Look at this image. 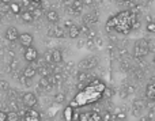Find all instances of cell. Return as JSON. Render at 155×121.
<instances>
[{"label":"cell","instance_id":"6da1fadb","mask_svg":"<svg viewBox=\"0 0 155 121\" xmlns=\"http://www.w3.org/2000/svg\"><path fill=\"white\" fill-rule=\"evenodd\" d=\"M106 89L104 83L98 79L93 80L90 84H87L86 87H83L78 95L75 97V100L71 102V106H75V108H79V106H84L88 105V103H94L99 100L101 97H104V91Z\"/></svg>","mask_w":155,"mask_h":121},{"label":"cell","instance_id":"7a4b0ae2","mask_svg":"<svg viewBox=\"0 0 155 121\" xmlns=\"http://www.w3.org/2000/svg\"><path fill=\"white\" fill-rule=\"evenodd\" d=\"M136 21L137 19L135 12L124 11V12H120L118 15H116L113 19H110L109 23H107V29H113L118 33L128 34L132 30V26H134V23Z\"/></svg>","mask_w":155,"mask_h":121},{"label":"cell","instance_id":"3957f363","mask_svg":"<svg viewBox=\"0 0 155 121\" xmlns=\"http://www.w3.org/2000/svg\"><path fill=\"white\" fill-rule=\"evenodd\" d=\"M148 53V42L147 41H139V42L135 44L134 48V54L135 57H144Z\"/></svg>","mask_w":155,"mask_h":121},{"label":"cell","instance_id":"277c9868","mask_svg":"<svg viewBox=\"0 0 155 121\" xmlns=\"http://www.w3.org/2000/svg\"><path fill=\"white\" fill-rule=\"evenodd\" d=\"M97 65H98V60H97V57H94V56L86 57V59H83L82 61L79 63V68L83 70V71L91 70V68L97 67Z\"/></svg>","mask_w":155,"mask_h":121},{"label":"cell","instance_id":"5b68a950","mask_svg":"<svg viewBox=\"0 0 155 121\" xmlns=\"http://www.w3.org/2000/svg\"><path fill=\"white\" fill-rule=\"evenodd\" d=\"M37 97H35V94H33V93H26V94L22 97V103H23V106H26V108L31 109L34 108L35 105H37Z\"/></svg>","mask_w":155,"mask_h":121},{"label":"cell","instance_id":"8992f818","mask_svg":"<svg viewBox=\"0 0 155 121\" xmlns=\"http://www.w3.org/2000/svg\"><path fill=\"white\" fill-rule=\"evenodd\" d=\"M78 121H104V120H102L101 114H98L97 112H87V113L79 114Z\"/></svg>","mask_w":155,"mask_h":121},{"label":"cell","instance_id":"52a82bcc","mask_svg":"<svg viewBox=\"0 0 155 121\" xmlns=\"http://www.w3.org/2000/svg\"><path fill=\"white\" fill-rule=\"evenodd\" d=\"M25 60L29 63H34L38 60V52L35 48H33V46H30V48H26V51H25V54H23Z\"/></svg>","mask_w":155,"mask_h":121},{"label":"cell","instance_id":"ba28073f","mask_svg":"<svg viewBox=\"0 0 155 121\" xmlns=\"http://www.w3.org/2000/svg\"><path fill=\"white\" fill-rule=\"evenodd\" d=\"M4 35H5V38H7L8 41H11V42H14V41L19 40V35H21V34H19V30L16 29V27L10 26V27H7V29H5Z\"/></svg>","mask_w":155,"mask_h":121},{"label":"cell","instance_id":"9c48e42d","mask_svg":"<svg viewBox=\"0 0 155 121\" xmlns=\"http://www.w3.org/2000/svg\"><path fill=\"white\" fill-rule=\"evenodd\" d=\"M19 41H21L22 46H25V48H30V46H33V41H34V38H33V35L30 34V33H22V34L19 35Z\"/></svg>","mask_w":155,"mask_h":121},{"label":"cell","instance_id":"30bf717a","mask_svg":"<svg viewBox=\"0 0 155 121\" xmlns=\"http://www.w3.org/2000/svg\"><path fill=\"white\" fill-rule=\"evenodd\" d=\"M64 119H65V121H76L79 119V114H78L75 112V109L70 105L64 109Z\"/></svg>","mask_w":155,"mask_h":121},{"label":"cell","instance_id":"8fae6325","mask_svg":"<svg viewBox=\"0 0 155 121\" xmlns=\"http://www.w3.org/2000/svg\"><path fill=\"white\" fill-rule=\"evenodd\" d=\"M23 121H40V113L34 109H27L23 114Z\"/></svg>","mask_w":155,"mask_h":121},{"label":"cell","instance_id":"7c38bea8","mask_svg":"<svg viewBox=\"0 0 155 121\" xmlns=\"http://www.w3.org/2000/svg\"><path fill=\"white\" fill-rule=\"evenodd\" d=\"M35 75H37V68L34 65H29V67H26L23 70V76L26 79H33Z\"/></svg>","mask_w":155,"mask_h":121},{"label":"cell","instance_id":"4fadbf2b","mask_svg":"<svg viewBox=\"0 0 155 121\" xmlns=\"http://www.w3.org/2000/svg\"><path fill=\"white\" fill-rule=\"evenodd\" d=\"M52 34L54 35V37H57V38H63L65 35V27L64 26H59V25H54V27H53V30H52Z\"/></svg>","mask_w":155,"mask_h":121},{"label":"cell","instance_id":"5bb4252c","mask_svg":"<svg viewBox=\"0 0 155 121\" xmlns=\"http://www.w3.org/2000/svg\"><path fill=\"white\" fill-rule=\"evenodd\" d=\"M80 35V27L79 26H71L70 29H68V37L72 38V40H75V38H78Z\"/></svg>","mask_w":155,"mask_h":121},{"label":"cell","instance_id":"9a60e30c","mask_svg":"<svg viewBox=\"0 0 155 121\" xmlns=\"http://www.w3.org/2000/svg\"><path fill=\"white\" fill-rule=\"evenodd\" d=\"M46 19H48V22H51V23H56V22L59 21V14H57V11L49 10L48 12H46Z\"/></svg>","mask_w":155,"mask_h":121},{"label":"cell","instance_id":"2e32d148","mask_svg":"<svg viewBox=\"0 0 155 121\" xmlns=\"http://www.w3.org/2000/svg\"><path fill=\"white\" fill-rule=\"evenodd\" d=\"M143 109H146V102L143 100H135V102H134V113L135 112H140V110H143Z\"/></svg>","mask_w":155,"mask_h":121},{"label":"cell","instance_id":"e0dca14e","mask_svg":"<svg viewBox=\"0 0 155 121\" xmlns=\"http://www.w3.org/2000/svg\"><path fill=\"white\" fill-rule=\"evenodd\" d=\"M52 60H53V63H56V64L61 63V61H63V54H61V52L57 51V49L52 51Z\"/></svg>","mask_w":155,"mask_h":121},{"label":"cell","instance_id":"ac0fdd59","mask_svg":"<svg viewBox=\"0 0 155 121\" xmlns=\"http://www.w3.org/2000/svg\"><path fill=\"white\" fill-rule=\"evenodd\" d=\"M21 18L23 22H33V19H34V15H33L31 11H23V12L21 14Z\"/></svg>","mask_w":155,"mask_h":121},{"label":"cell","instance_id":"d6986e66","mask_svg":"<svg viewBox=\"0 0 155 121\" xmlns=\"http://www.w3.org/2000/svg\"><path fill=\"white\" fill-rule=\"evenodd\" d=\"M147 97L150 98V100H154L155 101V83H153V84H150V86L147 87Z\"/></svg>","mask_w":155,"mask_h":121},{"label":"cell","instance_id":"ffe728a7","mask_svg":"<svg viewBox=\"0 0 155 121\" xmlns=\"http://www.w3.org/2000/svg\"><path fill=\"white\" fill-rule=\"evenodd\" d=\"M21 4H18V3H10V11L11 12H14V14H19L21 12Z\"/></svg>","mask_w":155,"mask_h":121},{"label":"cell","instance_id":"44dd1931","mask_svg":"<svg viewBox=\"0 0 155 121\" xmlns=\"http://www.w3.org/2000/svg\"><path fill=\"white\" fill-rule=\"evenodd\" d=\"M97 21H98V16L97 15H91V14H88V15L84 16V23H95Z\"/></svg>","mask_w":155,"mask_h":121},{"label":"cell","instance_id":"7402d4cb","mask_svg":"<svg viewBox=\"0 0 155 121\" xmlns=\"http://www.w3.org/2000/svg\"><path fill=\"white\" fill-rule=\"evenodd\" d=\"M18 120H19L18 112H10V113H7V121H18Z\"/></svg>","mask_w":155,"mask_h":121},{"label":"cell","instance_id":"603a6c76","mask_svg":"<svg viewBox=\"0 0 155 121\" xmlns=\"http://www.w3.org/2000/svg\"><path fill=\"white\" fill-rule=\"evenodd\" d=\"M125 119H127V114H125V112H123V110H120V109H118V110L116 112V120L124 121Z\"/></svg>","mask_w":155,"mask_h":121},{"label":"cell","instance_id":"cb8c5ba5","mask_svg":"<svg viewBox=\"0 0 155 121\" xmlns=\"http://www.w3.org/2000/svg\"><path fill=\"white\" fill-rule=\"evenodd\" d=\"M146 30H147L148 33H155V22H148L147 25H146Z\"/></svg>","mask_w":155,"mask_h":121},{"label":"cell","instance_id":"d4e9b609","mask_svg":"<svg viewBox=\"0 0 155 121\" xmlns=\"http://www.w3.org/2000/svg\"><path fill=\"white\" fill-rule=\"evenodd\" d=\"M64 101H65V95L64 94H56V97H54V102H57V103H64Z\"/></svg>","mask_w":155,"mask_h":121},{"label":"cell","instance_id":"484cf974","mask_svg":"<svg viewBox=\"0 0 155 121\" xmlns=\"http://www.w3.org/2000/svg\"><path fill=\"white\" fill-rule=\"evenodd\" d=\"M102 120L104 121H112L113 120V116L110 112H105L104 114H102Z\"/></svg>","mask_w":155,"mask_h":121},{"label":"cell","instance_id":"4316f807","mask_svg":"<svg viewBox=\"0 0 155 121\" xmlns=\"http://www.w3.org/2000/svg\"><path fill=\"white\" fill-rule=\"evenodd\" d=\"M112 95H113V91L109 89V87H106V89H105V91H104V97L110 98V97H112Z\"/></svg>","mask_w":155,"mask_h":121},{"label":"cell","instance_id":"83f0119b","mask_svg":"<svg viewBox=\"0 0 155 121\" xmlns=\"http://www.w3.org/2000/svg\"><path fill=\"white\" fill-rule=\"evenodd\" d=\"M8 83L5 80H0V90H7L8 89Z\"/></svg>","mask_w":155,"mask_h":121},{"label":"cell","instance_id":"f1b7e54d","mask_svg":"<svg viewBox=\"0 0 155 121\" xmlns=\"http://www.w3.org/2000/svg\"><path fill=\"white\" fill-rule=\"evenodd\" d=\"M0 121H7V113L0 110Z\"/></svg>","mask_w":155,"mask_h":121},{"label":"cell","instance_id":"f546056e","mask_svg":"<svg viewBox=\"0 0 155 121\" xmlns=\"http://www.w3.org/2000/svg\"><path fill=\"white\" fill-rule=\"evenodd\" d=\"M71 26H74V23H72V21H71V19H67V21L64 22V27H68V29H70Z\"/></svg>","mask_w":155,"mask_h":121},{"label":"cell","instance_id":"4dcf8cb0","mask_svg":"<svg viewBox=\"0 0 155 121\" xmlns=\"http://www.w3.org/2000/svg\"><path fill=\"white\" fill-rule=\"evenodd\" d=\"M83 4H93V0H83Z\"/></svg>","mask_w":155,"mask_h":121},{"label":"cell","instance_id":"1f68e13d","mask_svg":"<svg viewBox=\"0 0 155 121\" xmlns=\"http://www.w3.org/2000/svg\"><path fill=\"white\" fill-rule=\"evenodd\" d=\"M139 121H151V119H148V117H143V119H140Z\"/></svg>","mask_w":155,"mask_h":121},{"label":"cell","instance_id":"d6a6232c","mask_svg":"<svg viewBox=\"0 0 155 121\" xmlns=\"http://www.w3.org/2000/svg\"><path fill=\"white\" fill-rule=\"evenodd\" d=\"M30 2H33V3H40V2H42V0H30Z\"/></svg>","mask_w":155,"mask_h":121},{"label":"cell","instance_id":"836d02e7","mask_svg":"<svg viewBox=\"0 0 155 121\" xmlns=\"http://www.w3.org/2000/svg\"><path fill=\"white\" fill-rule=\"evenodd\" d=\"M153 61H154V63H155V56H154V60H153Z\"/></svg>","mask_w":155,"mask_h":121}]
</instances>
